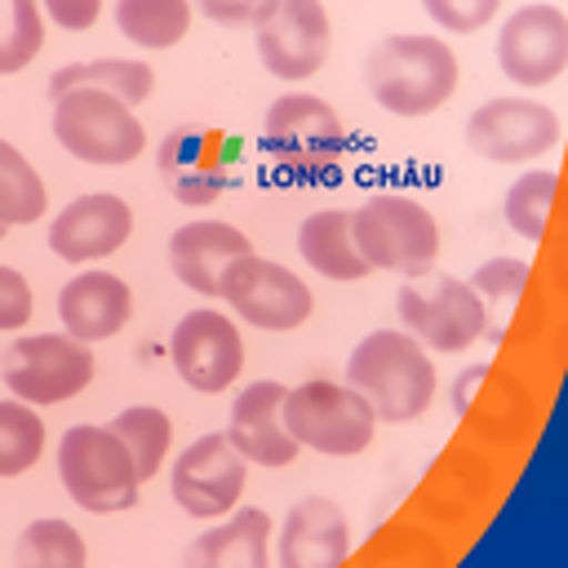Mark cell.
I'll use <instances>...</instances> for the list:
<instances>
[{"instance_id":"obj_1","label":"cell","mask_w":568,"mask_h":568,"mask_svg":"<svg viewBox=\"0 0 568 568\" xmlns=\"http://www.w3.org/2000/svg\"><path fill=\"white\" fill-rule=\"evenodd\" d=\"M457 75H462L457 53L439 36L399 31V36H386L364 58V84H368L373 102L404 120L439 111L453 98Z\"/></svg>"},{"instance_id":"obj_2","label":"cell","mask_w":568,"mask_h":568,"mask_svg":"<svg viewBox=\"0 0 568 568\" xmlns=\"http://www.w3.org/2000/svg\"><path fill=\"white\" fill-rule=\"evenodd\" d=\"M346 386L373 408L377 422H413L435 399V364L404 328H377L355 342Z\"/></svg>"},{"instance_id":"obj_3","label":"cell","mask_w":568,"mask_h":568,"mask_svg":"<svg viewBox=\"0 0 568 568\" xmlns=\"http://www.w3.org/2000/svg\"><path fill=\"white\" fill-rule=\"evenodd\" d=\"M351 240L368 271H399L408 280H422L439 257L435 213L395 191H382L351 213Z\"/></svg>"},{"instance_id":"obj_4","label":"cell","mask_w":568,"mask_h":568,"mask_svg":"<svg viewBox=\"0 0 568 568\" xmlns=\"http://www.w3.org/2000/svg\"><path fill=\"white\" fill-rule=\"evenodd\" d=\"M58 479L67 497L89 515H120L138 506V470L111 426H67L58 439Z\"/></svg>"},{"instance_id":"obj_5","label":"cell","mask_w":568,"mask_h":568,"mask_svg":"<svg viewBox=\"0 0 568 568\" xmlns=\"http://www.w3.org/2000/svg\"><path fill=\"white\" fill-rule=\"evenodd\" d=\"M280 426L297 448H315L328 457H355L377 435L373 408L346 382H324V377L284 390Z\"/></svg>"},{"instance_id":"obj_6","label":"cell","mask_w":568,"mask_h":568,"mask_svg":"<svg viewBox=\"0 0 568 568\" xmlns=\"http://www.w3.org/2000/svg\"><path fill=\"white\" fill-rule=\"evenodd\" d=\"M262 146L280 173H293L302 182H320L337 169V160L346 151V129L324 98L284 93L266 106Z\"/></svg>"},{"instance_id":"obj_7","label":"cell","mask_w":568,"mask_h":568,"mask_svg":"<svg viewBox=\"0 0 568 568\" xmlns=\"http://www.w3.org/2000/svg\"><path fill=\"white\" fill-rule=\"evenodd\" d=\"M53 138L84 164H129L142 155L146 129L120 98L98 89H71L53 98Z\"/></svg>"},{"instance_id":"obj_8","label":"cell","mask_w":568,"mask_h":568,"mask_svg":"<svg viewBox=\"0 0 568 568\" xmlns=\"http://www.w3.org/2000/svg\"><path fill=\"white\" fill-rule=\"evenodd\" d=\"M395 311H399L404 333L417 346L439 351V355H462L488 333L484 302L470 293L466 280H453V275L404 284L395 297Z\"/></svg>"},{"instance_id":"obj_9","label":"cell","mask_w":568,"mask_h":568,"mask_svg":"<svg viewBox=\"0 0 568 568\" xmlns=\"http://www.w3.org/2000/svg\"><path fill=\"white\" fill-rule=\"evenodd\" d=\"M217 297L240 315L248 320L253 328L262 333H293L311 320L315 311V297L311 288L302 284L297 271H288L284 262H271V257H235L226 271H222V284H217Z\"/></svg>"},{"instance_id":"obj_10","label":"cell","mask_w":568,"mask_h":568,"mask_svg":"<svg viewBox=\"0 0 568 568\" xmlns=\"http://www.w3.org/2000/svg\"><path fill=\"white\" fill-rule=\"evenodd\" d=\"M93 382V351L67 333L18 337L4 355V386L31 408L67 404Z\"/></svg>"},{"instance_id":"obj_11","label":"cell","mask_w":568,"mask_h":568,"mask_svg":"<svg viewBox=\"0 0 568 568\" xmlns=\"http://www.w3.org/2000/svg\"><path fill=\"white\" fill-rule=\"evenodd\" d=\"M466 146L493 164H528L559 146V115L537 98H488L466 120Z\"/></svg>"},{"instance_id":"obj_12","label":"cell","mask_w":568,"mask_h":568,"mask_svg":"<svg viewBox=\"0 0 568 568\" xmlns=\"http://www.w3.org/2000/svg\"><path fill=\"white\" fill-rule=\"evenodd\" d=\"M155 164H160V178H164V186H169V195L178 204L209 209L231 186L235 142L226 133H217V129L182 124V129L164 133V142L155 151Z\"/></svg>"},{"instance_id":"obj_13","label":"cell","mask_w":568,"mask_h":568,"mask_svg":"<svg viewBox=\"0 0 568 568\" xmlns=\"http://www.w3.org/2000/svg\"><path fill=\"white\" fill-rule=\"evenodd\" d=\"M248 484V462L231 448L226 435H200L191 439L169 475V493L173 501L191 515V519H217L231 515L244 497Z\"/></svg>"},{"instance_id":"obj_14","label":"cell","mask_w":568,"mask_h":568,"mask_svg":"<svg viewBox=\"0 0 568 568\" xmlns=\"http://www.w3.org/2000/svg\"><path fill=\"white\" fill-rule=\"evenodd\" d=\"M497 67L519 89H546L568 67V13L559 4H524L497 31Z\"/></svg>"},{"instance_id":"obj_15","label":"cell","mask_w":568,"mask_h":568,"mask_svg":"<svg viewBox=\"0 0 568 568\" xmlns=\"http://www.w3.org/2000/svg\"><path fill=\"white\" fill-rule=\"evenodd\" d=\"M169 359L191 390L217 395L244 368V337H240L235 320H226L222 311L195 306L178 320V328L169 337Z\"/></svg>"},{"instance_id":"obj_16","label":"cell","mask_w":568,"mask_h":568,"mask_svg":"<svg viewBox=\"0 0 568 568\" xmlns=\"http://www.w3.org/2000/svg\"><path fill=\"white\" fill-rule=\"evenodd\" d=\"M257 58L280 80H306L328 62L333 49V18L320 0H280L271 22L257 31Z\"/></svg>"},{"instance_id":"obj_17","label":"cell","mask_w":568,"mask_h":568,"mask_svg":"<svg viewBox=\"0 0 568 568\" xmlns=\"http://www.w3.org/2000/svg\"><path fill=\"white\" fill-rule=\"evenodd\" d=\"M129 235H133V209L111 191L75 195L49 222V248L62 262H80V266L98 262V257H111L115 248H124Z\"/></svg>"},{"instance_id":"obj_18","label":"cell","mask_w":568,"mask_h":568,"mask_svg":"<svg viewBox=\"0 0 568 568\" xmlns=\"http://www.w3.org/2000/svg\"><path fill=\"white\" fill-rule=\"evenodd\" d=\"M351 555V524L333 497H302L275 532L280 568H342Z\"/></svg>"},{"instance_id":"obj_19","label":"cell","mask_w":568,"mask_h":568,"mask_svg":"<svg viewBox=\"0 0 568 568\" xmlns=\"http://www.w3.org/2000/svg\"><path fill=\"white\" fill-rule=\"evenodd\" d=\"M248 253H253L248 235L231 222H217V217H195L169 235V266L200 297H217L222 271Z\"/></svg>"},{"instance_id":"obj_20","label":"cell","mask_w":568,"mask_h":568,"mask_svg":"<svg viewBox=\"0 0 568 568\" xmlns=\"http://www.w3.org/2000/svg\"><path fill=\"white\" fill-rule=\"evenodd\" d=\"M284 390L280 382L262 377V382H248L235 404H231V422H226V439L231 448L253 462V466H288L297 462V444L288 439V430L280 426V404H284Z\"/></svg>"},{"instance_id":"obj_21","label":"cell","mask_w":568,"mask_h":568,"mask_svg":"<svg viewBox=\"0 0 568 568\" xmlns=\"http://www.w3.org/2000/svg\"><path fill=\"white\" fill-rule=\"evenodd\" d=\"M129 315H133V293L111 271H80L58 293L62 333L75 337V342H84V346L115 337L129 324Z\"/></svg>"},{"instance_id":"obj_22","label":"cell","mask_w":568,"mask_h":568,"mask_svg":"<svg viewBox=\"0 0 568 568\" xmlns=\"http://www.w3.org/2000/svg\"><path fill=\"white\" fill-rule=\"evenodd\" d=\"M271 515L257 510V506H244V510H231L226 524L200 532L186 555H182V568H271Z\"/></svg>"},{"instance_id":"obj_23","label":"cell","mask_w":568,"mask_h":568,"mask_svg":"<svg viewBox=\"0 0 568 568\" xmlns=\"http://www.w3.org/2000/svg\"><path fill=\"white\" fill-rule=\"evenodd\" d=\"M297 253L311 271H320L324 280H337V284H351V280L368 275V266H364V257L355 253V240H351V209L311 213L297 226Z\"/></svg>"},{"instance_id":"obj_24","label":"cell","mask_w":568,"mask_h":568,"mask_svg":"<svg viewBox=\"0 0 568 568\" xmlns=\"http://www.w3.org/2000/svg\"><path fill=\"white\" fill-rule=\"evenodd\" d=\"M71 89H98V93H111L120 98L124 106H138L142 98H151L155 89V71L142 62V58H93V62H71V67H58L49 75V93L62 98Z\"/></svg>"},{"instance_id":"obj_25","label":"cell","mask_w":568,"mask_h":568,"mask_svg":"<svg viewBox=\"0 0 568 568\" xmlns=\"http://www.w3.org/2000/svg\"><path fill=\"white\" fill-rule=\"evenodd\" d=\"M111 435L124 444V453H129V462H133L138 479L146 484V479H155V475H160V466H164V457H169L173 422H169V413H164V408H155V404H133V408L115 413Z\"/></svg>"},{"instance_id":"obj_26","label":"cell","mask_w":568,"mask_h":568,"mask_svg":"<svg viewBox=\"0 0 568 568\" xmlns=\"http://www.w3.org/2000/svg\"><path fill=\"white\" fill-rule=\"evenodd\" d=\"M115 27L138 49H173L191 27V4L186 0H120Z\"/></svg>"},{"instance_id":"obj_27","label":"cell","mask_w":568,"mask_h":568,"mask_svg":"<svg viewBox=\"0 0 568 568\" xmlns=\"http://www.w3.org/2000/svg\"><path fill=\"white\" fill-rule=\"evenodd\" d=\"M49 209V191L44 178L36 173V164L0 138V226H31L36 217H44Z\"/></svg>"},{"instance_id":"obj_28","label":"cell","mask_w":568,"mask_h":568,"mask_svg":"<svg viewBox=\"0 0 568 568\" xmlns=\"http://www.w3.org/2000/svg\"><path fill=\"white\" fill-rule=\"evenodd\" d=\"M13 568H89L84 537L67 519H31L13 541Z\"/></svg>"},{"instance_id":"obj_29","label":"cell","mask_w":568,"mask_h":568,"mask_svg":"<svg viewBox=\"0 0 568 568\" xmlns=\"http://www.w3.org/2000/svg\"><path fill=\"white\" fill-rule=\"evenodd\" d=\"M555 169H528L524 178L510 182L506 200H501V213H506V226L537 244L546 235V222H550V204H555Z\"/></svg>"},{"instance_id":"obj_30","label":"cell","mask_w":568,"mask_h":568,"mask_svg":"<svg viewBox=\"0 0 568 568\" xmlns=\"http://www.w3.org/2000/svg\"><path fill=\"white\" fill-rule=\"evenodd\" d=\"M44 453V422L22 399H0V479L27 475Z\"/></svg>"},{"instance_id":"obj_31","label":"cell","mask_w":568,"mask_h":568,"mask_svg":"<svg viewBox=\"0 0 568 568\" xmlns=\"http://www.w3.org/2000/svg\"><path fill=\"white\" fill-rule=\"evenodd\" d=\"M44 49V13L36 0H0V75H18Z\"/></svg>"},{"instance_id":"obj_32","label":"cell","mask_w":568,"mask_h":568,"mask_svg":"<svg viewBox=\"0 0 568 568\" xmlns=\"http://www.w3.org/2000/svg\"><path fill=\"white\" fill-rule=\"evenodd\" d=\"M528 275H532V266L524 262V257H488V262H479L475 271H470V293L479 297V302H515L524 288H528Z\"/></svg>"},{"instance_id":"obj_33","label":"cell","mask_w":568,"mask_h":568,"mask_svg":"<svg viewBox=\"0 0 568 568\" xmlns=\"http://www.w3.org/2000/svg\"><path fill=\"white\" fill-rule=\"evenodd\" d=\"M426 18L439 22L444 31H479L484 22L497 18V0H426Z\"/></svg>"},{"instance_id":"obj_34","label":"cell","mask_w":568,"mask_h":568,"mask_svg":"<svg viewBox=\"0 0 568 568\" xmlns=\"http://www.w3.org/2000/svg\"><path fill=\"white\" fill-rule=\"evenodd\" d=\"M36 311V293L22 271L0 262V333H18Z\"/></svg>"},{"instance_id":"obj_35","label":"cell","mask_w":568,"mask_h":568,"mask_svg":"<svg viewBox=\"0 0 568 568\" xmlns=\"http://www.w3.org/2000/svg\"><path fill=\"white\" fill-rule=\"evenodd\" d=\"M275 4L280 0H204L200 13L209 22H222V27H253L257 31L262 22H271Z\"/></svg>"},{"instance_id":"obj_36","label":"cell","mask_w":568,"mask_h":568,"mask_svg":"<svg viewBox=\"0 0 568 568\" xmlns=\"http://www.w3.org/2000/svg\"><path fill=\"white\" fill-rule=\"evenodd\" d=\"M40 13H49L67 31H84V27H93L102 18V4L98 0H49Z\"/></svg>"},{"instance_id":"obj_37","label":"cell","mask_w":568,"mask_h":568,"mask_svg":"<svg viewBox=\"0 0 568 568\" xmlns=\"http://www.w3.org/2000/svg\"><path fill=\"white\" fill-rule=\"evenodd\" d=\"M484 377H488V368H484V364H475V368H466V373L453 382V408H457V413H466V408H470V395H475V386H479Z\"/></svg>"},{"instance_id":"obj_38","label":"cell","mask_w":568,"mask_h":568,"mask_svg":"<svg viewBox=\"0 0 568 568\" xmlns=\"http://www.w3.org/2000/svg\"><path fill=\"white\" fill-rule=\"evenodd\" d=\"M0 235H4V226H0Z\"/></svg>"}]
</instances>
